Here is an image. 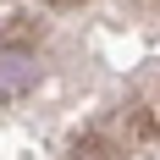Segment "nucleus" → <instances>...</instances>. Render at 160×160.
I'll use <instances>...</instances> for the list:
<instances>
[{
  "label": "nucleus",
  "instance_id": "nucleus-1",
  "mask_svg": "<svg viewBox=\"0 0 160 160\" xmlns=\"http://www.w3.org/2000/svg\"><path fill=\"white\" fill-rule=\"evenodd\" d=\"M33 83H39V55L28 44H0V105L22 99Z\"/></svg>",
  "mask_w": 160,
  "mask_h": 160
},
{
  "label": "nucleus",
  "instance_id": "nucleus-2",
  "mask_svg": "<svg viewBox=\"0 0 160 160\" xmlns=\"http://www.w3.org/2000/svg\"><path fill=\"white\" fill-rule=\"evenodd\" d=\"M116 155H122V149H116V144H111V138H105L99 127L78 132V138L66 144V160H116Z\"/></svg>",
  "mask_w": 160,
  "mask_h": 160
}]
</instances>
